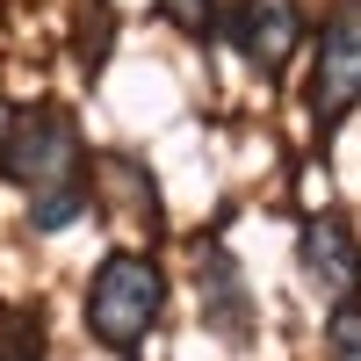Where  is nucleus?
I'll list each match as a JSON object with an SVG mask.
<instances>
[{
	"label": "nucleus",
	"instance_id": "nucleus-1",
	"mask_svg": "<svg viewBox=\"0 0 361 361\" xmlns=\"http://www.w3.org/2000/svg\"><path fill=\"white\" fill-rule=\"evenodd\" d=\"M0 180L29 195V231H73L94 209V152L66 102H15L0 123Z\"/></svg>",
	"mask_w": 361,
	"mask_h": 361
},
{
	"label": "nucleus",
	"instance_id": "nucleus-5",
	"mask_svg": "<svg viewBox=\"0 0 361 361\" xmlns=\"http://www.w3.org/2000/svg\"><path fill=\"white\" fill-rule=\"evenodd\" d=\"M224 37L260 80H282L289 58L304 51V0H238Z\"/></svg>",
	"mask_w": 361,
	"mask_h": 361
},
{
	"label": "nucleus",
	"instance_id": "nucleus-2",
	"mask_svg": "<svg viewBox=\"0 0 361 361\" xmlns=\"http://www.w3.org/2000/svg\"><path fill=\"white\" fill-rule=\"evenodd\" d=\"M159 318H166V267L152 253L116 246L94 267V282H87V333H94V347L130 361L145 340H152Z\"/></svg>",
	"mask_w": 361,
	"mask_h": 361
},
{
	"label": "nucleus",
	"instance_id": "nucleus-8",
	"mask_svg": "<svg viewBox=\"0 0 361 361\" xmlns=\"http://www.w3.org/2000/svg\"><path fill=\"white\" fill-rule=\"evenodd\" d=\"M325 361H361V296L333 304V318H325Z\"/></svg>",
	"mask_w": 361,
	"mask_h": 361
},
{
	"label": "nucleus",
	"instance_id": "nucleus-3",
	"mask_svg": "<svg viewBox=\"0 0 361 361\" xmlns=\"http://www.w3.org/2000/svg\"><path fill=\"white\" fill-rule=\"evenodd\" d=\"M354 109H361V0H333L325 37H318V66H311V123H318V137H333Z\"/></svg>",
	"mask_w": 361,
	"mask_h": 361
},
{
	"label": "nucleus",
	"instance_id": "nucleus-6",
	"mask_svg": "<svg viewBox=\"0 0 361 361\" xmlns=\"http://www.w3.org/2000/svg\"><path fill=\"white\" fill-rule=\"evenodd\" d=\"M195 282H202V318H209V333H217L224 347H253V289H246V275H238V260H231L224 246H202Z\"/></svg>",
	"mask_w": 361,
	"mask_h": 361
},
{
	"label": "nucleus",
	"instance_id": "nucleus-4",
	"mask_svg": "<svg viewBox=\"0 0 361 361\" xmlns=\"http://www.w3.org/2000/svg\"><path fill=\"white\" fill-rule=\"evenodd\" d=\"M296 267H304L311 296H325V304L361 296V231L347 224V209H311L304 217V231H296Z\"/></svg>",
	"mask_w": 361,
	"mask_h": 361
},
{
	"label": "nucleus",
	"instance_id": "nucleus-7",
	"mask_svg": "<svg viewBox=\"0 0 361 361\" xmlns=\"http://www.w3.org/2000/svg\"><path fill=\"white\" fill-rule=\"evenodd\" d=\"M0 361H44V318L0 296Z\"/></svg>",
	"mask_w": 361,
	"mask_h": 361
},
{
	"label": "nucleus",
	"instance_id": "nucleus-9",
	"mask_svg": "<svg viewBox=\"0 0 361 361\" xmlns=\"http://www.w3.org/2000/svg\"><path fill=\"white\" fill-rule=\"evenodd\" d=\"M166 15L188 29V37H209V15H217V0H166Z\"/></svg>",
	"mask_w": 361,
	"mask_h": 361
}]
</instances>
